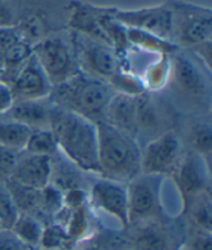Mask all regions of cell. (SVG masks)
Wrapping results in <instances>:
<instances>
[{"instance_id": "7402d4cb", "label": "cell", "mask_w": 212, "mask_h": 250, "mask_svg": "<svg viewBox=\"0 0 212 250\" xmlns=\"http://www.w3.org/2000/svg\"><path fill=\"white\" fill-rule=\"evenodd\" d=\"M191 230L211 233V195L210 191L196 195L183 207Z\"/></svg>"}, {"instance_id": "7a4b0ae2", "label": "cell", "mask_w": 212, "mask_h": 250, "mask_svg": "<svg viewBox=\"0 0 212 250\" xmlns=\"http://www.w3.org/2000/svg\"><path fill=\"white\" fill-rule=\"evenodd\" d=\"M98 128V177L129 183L141 174V145L139 138L113 128L106 121Z\"/></svg>"}, {"instance_id": "ab89813d", "label": "cell", "mask_w": 212, "mask_h": 250, "mask_svg": "<svg viewBox=\"0 0 212 250\" xmlns=\"http://www.w3.org/2000/svg\"><path fill=\"white\" fill-rule=\"evenodd\" d=\"M178 250H187V248L185 245H182L181 248H179V249H178Z\"/></svg>"}, {"instance_id": "44dd1931", "label": "cell", "mask_w": 212, "mask_h": 250, "mask_svg": "<svg viewBox=\"0 0 212 250\" xmlns=\"http://www.w3.org/2000/svg\"><path fill=\"white\" fill-rule=\"evenodd\" d=\"M71 250L86 241L92 233V220L90 216L88 203L74 209H69V216L65 224Z\"/></svg>"}, {"instance_id": "8d00e7d4", "label": "cell", "mask_w": 212, "mask_h": 250, "mask_svg": "<svg viewBox=\"0 0 212 250\" xmlns=\"http://www.w3.org/2000/svg\"><path fill=\"white\" fill-rule=\"evenodd\" d=\"M192 50L198 57V60H200V63L206 66L207 70H211V40L195 46Z\"/></svg>"}, {"instance_id": "3957f363", "label": "cell", "mask_w": 212, "mask_h": 250, "mask_svg": "<svg viewBox=\"0 0 212 250\" xmlns=\"http://www.w3.org/2000/svg\"><path fill=\"white\" fill-rule=\"evenodd\" d=\"M115 91L107 81L79 73L67 82L53 87L49 99L54 105L92 123L104 120Z\"/></svg>"}, {"instance_id": "52a82bcc", "label": "cell", "mask_w": 212, "mask_h": 250, "mask_svg": "<svg viewBox=\"0 0 212 250\" xmlns=\"http://www.w3.org/2000/svg\"><path fill=\"white\" fill-rule=\"evenodd\" d=\"M211 9L175 1L173 5V37L178 46L195 48L211 40Z\"/></svg>"}, {"instance_id": "d4e9b609", "label": "cell", "mask_w": 212, "mask_h": 250, "mask_svg": "<svg viewBox=\"0 0 212 250\" xmlns=\"http://www.w3.org/2000/svg\"><path fill=\"white\" fill-rule=\"evenodd\" d=\"M32 129L7 117H0V145L11 150L22 151Z\"/></svg>"}, {"instance_id": "cb8c5ba5", "label": "cell", "mask_w": 212, "mask_h": 250, "mask_svg": "<svg viewBox=\"0 0 212 250\" xmlns=\"http://www.w3.org/2000/svg\"><path fill=\"white\" fill-rule=\"evenodd\" d=\"M43 223L35 216L19 213L16 220L13 221L11 230L20 241L32 249H39L41 236H42Z\"/></svg>"}, {"instance_id": "6da1fadb", "label": "cell", "mask_w": 212, "mask_h": 250, "mask_svg": "<svg viewBox=\"0 0 212 250\" xmlns=\"http://www.w3.org/2000/svg\"><path fill=\"white\" fill-rule=\"evenodd\" d=\"M50 130L61 154L87 174H99L96 123L53 104Z\"/></svg>"}, {"instance_id": "2e32d148", "label": "cell", "mask_w": 212, "mask_h": 250, "mask_svg": "<svg viewBox=\"0 0 212 250\" xmlns=\"http://www.w3.org/2000/svg\"><path fill=\"white\" fill-rule=\"evenodd\" d=\"M52 107L50 99L16 100L1 117L18 121L29 129H50Z\"/></svg>"}, {"instance_id": "83f0119b", "label": "cell", "mask_w": 212, "mask_h": 250, "mask_svg": "<svg viewBox=\"0 0 212 250\" xmlns=\"http://www.w3.org/2000/svg\"><path fill=\"white\" fill-rule=\"evenodd\" d=\"M39 249L45 250H71L69 237L64 225L50 221L43 225L42 236Z\"/></svg>"}, {"instance_id": "7c38bea8", "label": "cell", "mask_w": 212, "mask_h": 250, "mask_svg": "<svg viewBox=\"0 0 212 250\" xmlns=\"http://www.w3.org/2000/svg\"><path fill=\"white\" fill-rule=\"evenodd\" d=\"M170 177L173 178L175 187L182 198V208L194 199L196 195L210 191V173L204 158L191 151L183 155L178 167Z\"/></svg>"}, {"instance_id": "e0dca14e", "label": "cell", "mask_w": 212, "mask_h": 250, "mask_svg": "<svg viewBox=\"0 0 212 250\" xmlns=\"http://www.w3.org/2000/svg\"><path fill=\"white\" fill-rule=\"evenodd\" d=\"M103 121L137 137V98L115 94L107 107Z\"/></svg>"}, {"instance_id": "d6986e66", "label": "cell", "mask_w": 212, "mask_h": 250, "mask_svg": "<svg viewBox=\"0 0 212 250\" xmlns=\"http://www.w3.org/2000/svg\"><path fill=\"white\" fill-rule=\"evenodd\" d=\"M127 36L129 45H133L134 48L140 49L141 52L156 54L158 57H170L179 50V46L173 41L158 37L149 32L127 28Z\"/></svg>"}, {"instance_id": "5bb4252c", "label": "cell", "mask_w": 212, "mask_h": 250, "mask_svg": "<svg viewBox=\"0 0 212 250\" xmlns=\"http://www.w3.org/2000/svg\"><path fill=\"white\" fill-rule=\"evenodd\" d=\"M9 88L12 91L15 102L16 100H42L49 99L52 94L53 86L49 82L46 74L43 73L36 57H29L25 65L19 71L16 78L13 79Z\"/></svg>"}, {"instance_id": "5b68a950", "label": "cell", "mask_w": 212, "mask_h": 250, "mask_svg": "<svg viewBox=\"0 0 212 250\" xmlns=\"http://www.w3.org/2000/svg\"><path fill=\"white\" fill-rule=\"evenodd\" d=\"M164 177L140 174L127 183L128 227L164 217L162 207Z\"/></svg>"}, {"instance_id": "60d3db41", "label": "cell", "mask_w": 212, "mask_h": 250, "mask_svg": "<svg viewBox=\"0 0 212 250\" xmlns=\"http://www.w3.org/2000/svg\"><path fill=\"white\" fill-rule=\"evenodd\" d=\"M121 250H134V249H132V248H129V246H128V248H124V249H121Z\"/></svg>"}, {"instance_id": "f546056e", "label": "cell", "mask_w": 212, "mask_h": 250, "mask_svg": "<svg viewBox=\"0 0 212 250\" xmlns=\"http://www.w3.org/2000/svg\"><path fill=\"white\" fill-rule=\"evenodd\" d=\"M18 216L19 212L15 207L5 182H0V224L3 228L9 229Z\"/></svg>"}, {"instance_id": "277c9868", "label": "cell", "mask_w": 212, "mask_h": 250, "mask_svg": "<svg viewBox=\"0 0 212 250\" xmlns=\"http://www.w3.org/2000/svg\"><path fill=\"white\" fill-rule=\"evenodd\" d=\"M71 45L81 73L108 82L123 69V60L108 43L74 32Z\"/></svg>"}, {"instance_id": "4dcf8cb0", "label": "cell", "mask_w": 212, "mask_h": 250, "mask_svg": "<svg viewBox=\"0 0 212 250\" xmlns=\"http://www.w3.org/2000/svg\"><path fill=\"white\" fill-rule=\"evenodd\" d=\"M20 153L0 145V182H7L11 178Z\"/></svg>"}, {"instance_id": "f1b7e54d", "label": "cell", "mask_w": 212, "mask_h": 250, "mask_svg": "<svg viewBox=\"0 0 212 250\" xmlns=\"http://www.w3.org/2000/svg\"><path fill=\"white\" fill-rule=\"evenodd\" d=\"M189 143L192 153L206 160L208 154H211V125L207 123H196L192 125L189 132Z\"/></svg>"}, {"instance_id": "ba28073f", "label": "cell", "mask_w": 212, "mask_h": 250, "mask_svg": "<svg viewBox=\"0 0 212 250\" xmlns=\"http://www.w3.org/2000/svg\"><path fill=\"white\" fill-rule=\"evenodd\" d=\"M183 158V145L177 133L166 130L141 147V174L171 175Z\"/></svg>"}, {"instance_id": "7bdbcfd3", "label": "cell", "mask_w": 212, "mask_h": 250, "mask_svg": "<svg viewBox=\"0 0 212 250\" xmlns=\"http://www.w3.org/2000/svg\"><path fill=\"white\" fill-rule=\"evenodd\" d=\"M1 228H3V227H1V224H0V229H1Z\"/></svg>"}, {"instance_id": "d590c367", "label": "cell", "mask_w": 212, "mask_h": 250, "mask_svg": "<svg viewBox=\"0 0 212 250\" xmlns=\"http://www.w3.org/2000/svg\"><path fill=\"white\" fill-rule=\"evenodd\" d=\"M13 103H15V99H13L12 91L7 83L0 79V117L7 113Z\"/></svg>"}, {"instance_id": "484cf974", "label": "cell", "mask_w": 212, "mask_h": 250, "mask_svg": "<svg viewBox=\"0 0 212 250\" xmlns=\"http://www.w3.org/2000/svg\"><path fill=\"white\" fill-rule=\"evenodd\" d=\"M109 86L112 87L115 94L139 98L147 94L148 91L144 86V82L139 74L133 73L130 70L121 69L108 79Z\"/></svg>"}, {"instance_id": "1f68e13d", "label": "cell", "mask_w": 212, "mask_h": 250, "mask_svg": "<svg viewBox=\"0 0 212 250\" xmlns=\"http://www.w3.org/2000/svg\"><path fill=\"white\" fill-rule=\"evenodd\" d=\"M25 40L16 26H3L0 28V57L8 49H11L19 41Z\"/></svg>"}, {"instance_id": "9a60e30c", "label": "cell", "mask_w": 212, "mask_h": 250, "mask_svg": "<svg viewBox=\"0 0 212 250\" xmlns=\"http://www.w3.org/2000/svg\"><path fill=\"white\" fill-rule=\"evenodd\" d=\"M50 157L21 151L9 179L30 188L41 190L50 183Z\"/></svg>"}, {"instance_id": "9c48e42d", "label": "cell", "mask_w": 212, "mask_h": 250, "mask_svg": "<svg viewBox=\"0 0 212 250\" xmlns=\"http://www.w3.org/2000/svg\"><path fill=\"white\" fill-rule=\"evenodd\" d=\"M88 206L111 216L121 229H128V191L127 183L98 177L87 190Z\"/></svg>"}, {"instance_id": "ac0fdd59", "label": "cell", "mask_w": 212, "mask_h": 250, "mask_svg": "<svg viewBox=\"0 0 212 250\" xmlns=\"http://www.w3.org/2000/svg\"><path fill=\"white\" fill-rule=\"evenodd\" d=\"M52 161V173H50V185L57 187L64 194L71 190H86L85 183V171L70 162L66 157L57 151L50 157Z\"/></svg>"}, {"instance_id": "8992f818", "label": "cell", "mask_w": 212, "mask_h": 250, "mask_svg": "<svg viewBox=\"0 0 212 250\" xmlns=\"http://www.w3.org/2000/svg\"><path fill=\"white\" fill-rule=\"evenodd\" d=\"M32 53L53 87L67 82L81 73L73 45L61 37H45L36 41L32 45Z\"/></svg>"}, {"instance_id": "8fae6325", "label": "cell", "mask_w": 212, "mask_h": 250, "mask_svg": "<svg viewBox=\"0 0 212 250\" xmlns=\"http://www.w3.org/2000/svg\"><path fill=\"white\" fill-rule=\"evenodd\" d=\"M168 87L187 102H202L208 96V83L196 61L178 52L171 56V77Z\"/></svg>"}, {"instance_id": "d6a6232c", "label": "cell", "mask_w": 212, "mask_h": 250, "mask_svg": "<svg viewBox=\"0 0 212 250\" xmlns=\"http://www.w3.org/2000/svg\"><path fill=\"white\" fill-rule=\"evenodd\" d=\"M187 250H212L211 233L191 230L187 244H183Z\"/></svg>"}, {"instance_id": "603a6c76", "label": "cell", "mask_w": 212, "mask_h": 250, "mask_svg": "<svg viewBox=\"0 0 212 250\" xmlns=\"http://www.w3.org/2000/svg\"><path fill=\"white\" fill-rule=\"evenodd\" d=\"M140 77L149 94H156L168 88L171 77V56L158 57L145 67Z\"/></svg>"}, {"instance_id": "ffe728a7", "label": "cell", "mask_w": 212, "mask_h": 250, "mask_svg": "<svg viewBox=\"0 0 212 250\" xmlns=\"http://www.w3.org/2000/svg\"><path fill=\"white\" fill-rule=\"evenodd\" d=\"M11 198L19 213L35 216L42 221L41 215V190H35L26 186H22L18 182L8 179L5 182ZM43 223V221H42ZM45 224V223H43Z\"/></svg>"}, {"instance_id": "ee69618b", "label": "cell", "mask_w": 212, "mask_h": 250, "mask_svg": "<svg viewBox=\"0 0 212 250\" xmlns=\"http://www.w3.org/2000/svg\"><path fill=\"white\" fill-rule=\"evenodd\" d=\"M37 250H45V249H37Z\"/></svg>"}, {"instance_id": "e575fe53", "label": "cell", "mask_w": 212, "mask_h": 250, "mask_svg": "<svg viewBox=\"0 0 212 250\" xmlns=\"http://www.w3.org/2000/svg\"><path fill=\"white\" fill-rule=\"evenodd\" d=\"M16 26V15L7 0H0V28Z\"/></svg>"}, {"instance_id": "30bf717a", "label": "cell", "mask_w": 212, "mask_h": 250, "mask_svg": "<svg viewBox=\"0 0 212 250\" xmlns=\"http://www.w3.org/2000/svg\"><path fill=\"white\" fill-rule=\"evenodd\" d=\"M112 16L126 28L149 32L153 35L170 40L173 37V7L168 4L149 8L126 9L112 8Z\"/></svg>"}, {"instance_id": "836d02e7", "label": "cell", "mask_w": 212, "mask_h": 250, "mask_svg": "<svg viewBox=\"0 0 212 250\" xmlns=\"http://www.w3.org/2000/svg\"><path fill=\"white\" fill-rule=\"evenodd\" d=\"M26 248L20 240H19L11 229H0V250H26Z\"/></svg>"}, {"instance_id": "b9f144b4", "label": "cell", "mask_w": 212, "mask_h": 250, "mask_svg": "<svg viewBox=\"0 0 212 250\" xmlns=\"http://www.w3.org/2000/svg\"><path fill=\"white\" fill-rule=\"evenodd\" d=\"M26 250H37V249H32V248H29V249H26Z\"/></svg>"}, {"instance_id": "4fadbf2b", "label": "cell", "mask_w": 212, "mask_h": 250, "mask_svg": "<svg viewBox=\"0 0 212 250\" xmlns=\"http://www.w3.org/2000/svg\"><path fill=\"white\" fill-rule=\"evenodd\" d=\"M129 248L134 250H178L183 244L177 229L165 223V220L145 221L130 225Z\"/></svg>"}, {"instance_id": "74e56055", "label": "cell", "mask_w": 212, "mask_h": 250, "mask_svg": "<svg viewBox=\"0 0 212 250\" xmlns=\"http://www.w3.org/2000/svg\"><path fill=\"white\" fill-rule=\"evenodd\" d=\"M73 250H102L98 244H85V245H78Z\"/></svg>"}, {"instance_id": "f35d334b", "label": "cell", "mask_w": 212, "mask_h": 250, "mask_svg": "<svg viewBox=\"0 0 212 250\" xmlns=\"http://www.w3.org/2000/svg\"><path fill=\"white\" fill-rule=\"evenodd\" d=\"M1 74H3V63H1V60H0V78H1Z\"/></svg>"}, {"instance_id": "4316f807", "label": "cell", "mask_w": 212, "mask_h": 250, "mask_svg": "<svg viewBox=\"0 0 212 250\" xmlns=\"http://www.w3.org/2000/svg\"><path fill=\"white\" fill-rule=\"evenodd\" d=\"M22 151L37 155L52 157L58 151L57 141L50 129H32L29 138L26 141L25 149Z\"/></svg>"}]
</instances>
